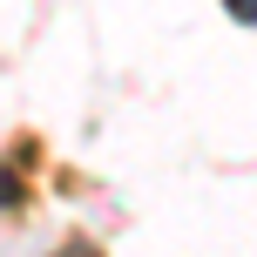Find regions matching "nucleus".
I'll return each instance as SVG.
<instances>
[{
    "mask_svg": "<svg viewBox=\"0 0 257 257\" xmlns=\"http://www.w3.org/2000/svg\"><path fill=\"white\" fill-rule=\"evenodd\" d=\"M223 7H230L237 21H257V0H223Z\"/></svg>",
    "mask_w": 257,
    "mask_h": 257,
    "instance_id": "1",
    "label": "nucleus"
}]
</instances>
